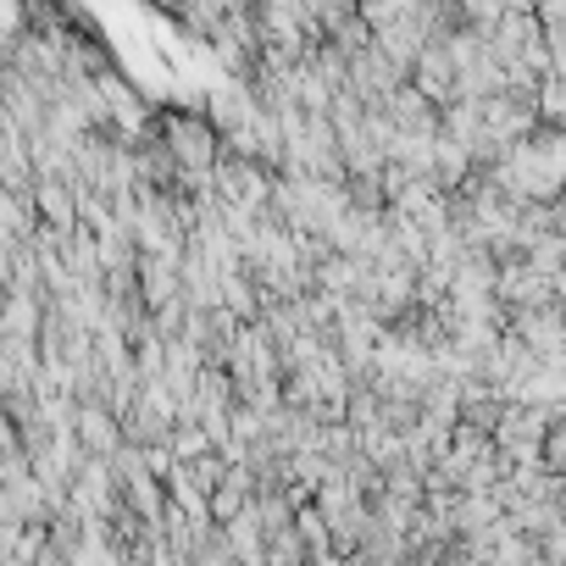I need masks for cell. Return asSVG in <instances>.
<instances>
[{
  "label": "cell",
  "instance_id": "1",
  "mask_svg": "<svg viewBox=\"0 0 566 566\" xmlns=\"http://www.w3.org/2000/svg\"><path fill=\"white\" fill-rule=\"evenodd\" d=\"M549 211H555V228H560V233H566V189H560V195H555V200H549Z\"/></svg>",
  "mask_w": 566,
  "mask_h": 566
}]
</instances>
